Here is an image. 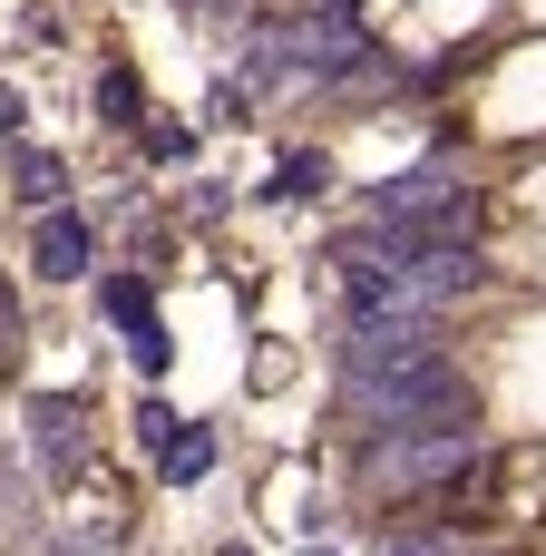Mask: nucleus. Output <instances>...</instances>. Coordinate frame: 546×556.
<instances>
[{"instance_id":"nucleus-3","label":"nucleus","mask_w":546,"mask_h":556,"mask_svg":"<svg viewBox=\"0 0 546 556\" xmlns=\"http://www.w3.org/2000/svg\"><path fill=\"white\" fill-rule=\"evenodd\" d=\"M469 215H479V186L449 156H430V166H410V176H391L371 195V225L381 235H469Z\"/></svg>"},{"instance_id":"nucleus-6","label":"nucleus","mask_w":546,"mask_h":556,"mask_svg":"<svg viewBox=\"0 0 546 556\" xmlns=\"http://www.w3.org/2000/svg\"><path fill=\"white\" fill-rule=\"evenodd\" d=\"M420 362H440V323L352 313V332H342V371L352 381H391V371H420Z\"/></svg>"},{"instance_id":"nucleus-14","label":"nucleus","mask_w":546,"mask_h":556,"mask_svg":"<svg viewBox=\"0 0 546 556\" xmlns=\"http://www.w3.org/2000/svg\"><path fill=\"white\" fill-rule=\"evenodd\" d=\"M10 332H20V313H10V293H0V342H10Z\"/></svg>"},{"instance_id":"nucleus-12","label":"nucleus","mask_w":546,"mask_h":556,"mask_svg":"<svg viewBox=\"0 0 546 556\" xmlns=\"http://www.w3.org/2000/svg\"><path fill=\"white\" fill-rule=\"evenodd\" d=\"M313 186H322V156H293V166L274 176V195H313Z\"/></svg>"},{"instance_id":"nucleus-10","label":"nucleus","mask_w":546,"mask_h":556,"mask_svg":"<svg viewBox=\"0 0 546 556\" xmlns=\"http://www.w3.org/2000/svg\"><path fill=\"white\" fill-rule=\"evenodd\" d=\"M371 556H469L449 528H381V547Z\"/></svg>"},{"instance_id":"nucleus-5","label":"nucleus","mask_w":546,"mask_h":556,"mask_svg":"<svg viewBox=\"0 0 546 556\" xmlns=\"http://www.w3.org/2000/svg\"><path fill=\"white\" fill-rule=\"evenodd\" d=\"M371 59V29L352 20V10H303L283 39H274V68H293V78H342V68H361Z\"/></svg>"},{"instance_id":"nucleus-16","label":"nucleus","mask_w":546,"mask_h":556,"mask_svg":"<svg viewBox=\"0 0 546 556\" xmlns=\"http://www.w3.org/2000/svg\"><path fill=\"white\" fill-rule=\"evenodd\" d=\"M303 556H332V547H303Z\"/></svg>"},{"instance_id":"nucleus-1","label":"nucleus","mask_w":546,"mask_h":556,"mask_svg":"<svg viewBox=\"0 0 546 556\" xmlns=\"http://www.w3.org/2000/svg\"><path fill=\"white\" fill-rule=\"evenodd\" d=\"M342 293H352V313H391V323H440L459 293H479V244L469 235H381V225H361V235H342Z\"/></svg>"},{"instance_id":"nucleus-7","label":"nucleus","mask_w":546,"mask_h":556,"mask_svg":"<svg viewBox=\"0 0 546 556\" xmlns=\"http://www.w3.org/2000/svg\"><path fill=\"white\" fill-rule=\"evenodd\" d=\"M147 450H156V469H166L176 489H186V479H205V459H215V440H205L195 420H166V440H147Z\"/></svg>"},{"instance_id":"nucleus-11","label":"nucleus","mask_w":546,"mask_h":556,"mask_svg":"<svg viewBox=\"0 0 546 556\" xmlns=\"http://www.w3.org/2000/svg\"><path fill=\"white\" fill-rule=\"evenodd\" d=\"M98 303H107V323H127V332H147V283H137V274H117V283H98Z\"/></svg>"},{"instance_id":"nucleus-15","label":"nucleus","mask_w":546,"mask_h":556,"mask_svg":"<svg viewBox=\"0 0 546 556\" xmlns=\"http://www.w3.org/2000/svg\"><path fill=\"white\" fill-rule=\"evenodd\" d=\"M293 10H342V0H293Z\"/></svg>"},{"instance_id":"nucleus-9","label":"nucleus","mask_w":546,"mask_h":556,"mask_svg":"<svg viewBox=\"0 0 546 556\" xmlns=\"http://www.w3.org/2000/svg\"><path fill=\"white\" fill-rule=\"evenodd\" d=\"M10 176H20V195H29L39 215H59V186H68V176H59V156H49V147H20V166H10Z\"/></svg>"},{"instance_id":"nucleus-13","label":"nucleus","mask_w":546,"mask_h":556,"mask_svg":"<svg viewBox=\"0 0 546 556\" xmlns=\"http://www.w3.org/2000/svg\"><path fill=\"white\" fill-rule=\"evenodd\" d=\"M10 127H20V98H10V88H0V137H10Z\"/></svg>"},{"instance_id":"nucleus-8","label":"nucleus","mask_w":546,"mask_h":556,"mask_svg":"<svg viewBox=\"0 0 546 556\" xmlns=\"http://www.w3.org/2000/svg\"><path fill=\"white\" fill-rule=\"evenodd\" d=\"M78 264H88V225H78V215H39V274L68 283Z\"/></svg>"},{"instance_id":"nucleus-4","label":"nucleus","mask_w":546,"mask_h":556,"mask_svg":"<svg viewBox=\"0 0 546 556\" xmlns=\"http://www.w3.org/2000/svg\"><path fill=\"white\" fill-rule=\"evenodd\" d=\"M479 469V430H430V440H371L361 459V489H391V498H420V489H449Z\"/></svg>"},{"instance_id":"nucleus-2","label":"nucleus","mask_w":546,"mask_h":556,"mask_svg":"<svg viewBox=\"0 0 546 556\" xmlns=\"http://www.w3.org/2000/svg\"><path fill=\"white\" fill-rule=\"evenodd\" d=\"M352 420L371 440H430V430H479V401L449 362H420L391 381H352Z\"/></svg>"}]
</instances>
